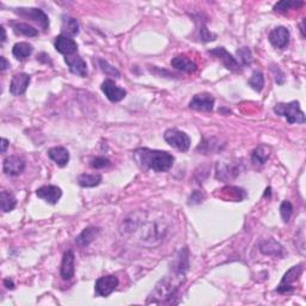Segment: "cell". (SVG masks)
Returning a JSON list of instances; mask_svg holds the SVG:
<instances>
[{
  "label": "cell",
  "instance_id": "52a82bcc",
  "mask_svg": "<svg viewBox=\"0 0 306 306\" xmlns=\"http://www.w3.org/2000/svg\"><path fill=\"white\" fill-rule=\"evenodd\" d=\"M117 286H119V279L115 275H107V277L99 278L95 285L96 294H98L99 297H108L116 290Z\"/></svg>",
  "mask_w": 306,
  "mask_h": 306
},
{
  "label": "cell",
  "instance_id": "30bf717a",
  "mask_svg": "<svg viewBox=\"0 0 306 306\" xmlns=\"http://www.w3.org/2000/svg\"><path fill=\"white\" fill-rule=\"evenodd\" d=\"M290 30L285 28V26H277L269 33V42L275 48L285 49L288 46V43H290Z\"/></svg>",
  "mask_w": 306,
  "mask_h": 306
},
{
  "label": "cell",
  "instance_id": "5bb4252c",
  "mask_svg": "<svg viewBox=\"0 0 306 306\" xmlns=\"http://www.w3.org/2000/svg\"><path fill=\"white\" fill-rule=\"evenodd\" d=\"M54 47L58 50L59 53L63 54V55H73L78 50V45L73 39L69 38L65 35H59L55 38V42H54Z\"/></svg>",
  "mask_w": 306,
  "mask_h": 306
},
{
  "label": "cell",
  "instance_id": "ab89813d",
  "mask_svg": "<svg viewBox=\"0 0 306 306\" xmlns=\"http://www.w3.org/2000/svg\"><path fill=\"white\" fill-rule=\"evenodd\" d=\"M4 285L6 288H9V290H13V288H15V284H13V281L11 280V279H5Z\"/></svg>",
  "mask_w": 306,
  "mask_h": 306
},
{
  "label": "cell",
  "instance_id": "f546056e",
  "mask_svg": "<svg viewBox=\"0 0 306 306\" xmlns=\"http://www.w3.org/2000/svg\"><path fill=\"white\" fill-rule=\"evenodd\" d=\"M249 85L251 89H254L256 92H261L262 89L264 86V76L261 71H255L251 76V78L249 79Z\"/></svg>",
  "mask_w": 306,
  "mask_h": 306
},
{
  "label": "cell",
  "instance_id": "4316f807",
  "mask_svg": "<svg viewBox=\"0 0 306 306\" xmlns=\"http://www.w3.org/2000/svg\"><path fill=\"white\" fill-rule=\"evenodd\" d=\"M270 157V149L265 145H260L254 150L253 154H251V160L255 164H264L265 161Z\"/></svg>",
  "mask_w": 306,
  "mask_h": 306
},
{
  "label": "cell",
  "instance_id": "4fadbf2b",
  "mask_svg": "<svg viewBox=\"0 0 306 306\" xmlns=\"http://www.w3.org/2000/svg\"><path fill=\"white\" fill-rule=\"evenodd\" d=\"M30 80H31V78L26 73H17V75L12 77L11 84H10V93L12 96L23 95L28 89Z\"/></svg>",
  "mask_w": 306,
  "mask_h": 306
},
{
  "label": "cell",
  "instance_id": "6da1fadb",
  "mask_svg": "<svg viewBox=\"0 0 306 306\" xmlns=\"http://www.w3.org/2000/svg\"><path fill=\"white\" fill-rule=\"evenodd\" d=\"M184 281H186V271L174 268L170 275L158 282L146 302L147 304H176L174 298H180L177 295Z\"/></svg>",
  "mask_w": 306,
  "mask_h": 306
},
{
  "label": "cell",
  "instance_id": "603a6c76",
  "mask_svg": "<svg viewBox=\"0 0 306 306\" xmlns=\"http://www.w3.org/2000/svg\"><path fill=\"white\" fill-rule=\"evenodd\" d=\"M261 253L264 255H269V256L281 257L282 254H284V248H282L278 242L269 240L261 244Z\"/></svg>",
  "mask_w": 306,
  "mask_h": 306
},
{
  "label": "cell",
  "instance_id": "cb8c5ba5",
  "mask_svg": "<svg viewBox=\"0 0 306 306\" xmlns=\"http://www.w3.org/2000/svg\"><path fill=\"white\" fill-rule=\"evenodd\" d=\"M10 25L12 26L13 31L17 35L28 36V38H35L39 35L38 29H35L33 26L26 24V23H19V22H11Z\"/></svg>",
  "mask_w": 306,
  "mask_h": 306
},
{
  "label": "cell",
  "instance_id": "9a60e30c",
  "mask_svg": "<svg viewBox=\"0 0 306 306\" xmlns=\"http://www.w3.org/2000/svg\"><path fill=\"white\" fill-rule=\"evenodd\" d=\"M65 62L69 66L71 73L77 75L79 77H86L87 76V65L82 56L79 55H67L65 58Z\"/></svg>",
  "mask_w": 306,
  "mask_h": 306
},
{
  "label": "cell",
  "instance_id": "ba28073f",
  "mask_svg": "<svg viewBox=\"0 0 306 306\" xmlns=\"http://www.w3.org/2000/svg\"><path fill=\"white\" fill-rule=\"evenodd\" d=\"M100 89L104 92V95L107 96V98L113 103H117L120 100H122L124 97L127 96V91L122 87L117 86L115 82L112 79H106L100 85Z\"/></svg>",
  "mask_w": 306,
  "mask_h": 306
},
{
  "label": "cell",
  "instance_id": "7c38bea8",
  "mask_svg": "<svg viewBox=\"0 0 306 306\" xmlns=\"http://www.w3.org/2000/svg\"><path fill=\"white\" fill-rule=\"evenodd\" d=\"M25 170V161L18 156H9L3 163V171L10 176H18Z\"/></svg>",
  "mask_w": 306,
  "mask_h": 306
},
{
  "label": "cell",
  "instance_id": "836d02e7",
  "mask_svg": "<svg viewBox=\"0 0 306 306\" xmlns=\"http://www.w3.org/2000/svg\"><path fill=\"white\" fill-rule=\"evenodd\" d=\"M292 213H293V206H292V203L290 201H284L280 206V214L282 220H284L285 223H288L292 217Z\"/></svg>",
  "mask_w": 306,
  "mask_h": 306
},
{
  "label": "cell",
  "instance_id": "7a4b0ae2",
  "mask_svg": "<svg viewBox=\"0 0 306 306\" xmlns=\"http://www.w3.org/2000/svg\"><path fill=\"white\" fill-rule=\"evenodd\" d=\"M134 157L143 166L156 173H165L174 165L175 157L166 151L139 149L134 152Z\"/></svg>",
  "mask_w": 306,
  "mask_h": 306
},
{
  "label": "cell",
  "instance_id": "83f0119b",
  "mask_svg": "<svg viewBox=\"0 0 306 306\" xmlns=\"http://www.w3.org/2000/svg\"><path fill=\"white\" fill-rule=\"evenodd\" d=\"M0 203H2V211L8 213V212L15 210L17 200L12 193H10L8 190H3L2 194H0Z\"/></svg>",
  "mask_w": 306,
  "mask_h": 306
},
{
  "label": "cell",
  "instance_id": "ac0fdd59",
  "mask_svg": "<svg viewBox=\"0 0 306 306\" xmlns=\"http://www.w3.org/2000/svg\"><path fill=\"white\" fill-rule=\"evenodd\" d=\"M240 175V169L238 165H233V164H227V163H218L217 165V180L221 181H227L232 180L236 176Z\"/></svg>",
  "mask_w": 306,
  "mask_h": 306
},
{
  "label": "cell",
  "instance_id": "3957f363",
  "mask_svg": "<svg viewBox=\"0 0 306 306\" xmlns=\"http://www.w3.org/2000/svg\"><path fill=\"white\" fill-rule=\"evenodd\" d=\"M274 113L279 116H284L290 124L305 123V115L300 109V104L297 100L290 103H278L274 107Z\"/></svg>",
  "mask_w": 306,
  "mask_h": 306
},
{
  "label": "cell",
  "instance_id": "d6a6232c",
  "mask_svg": "<svg viewBox=\"0 0 306 306\" xmlns=\"http://www.w3.org/2000/svg\"><path fill=\"white\" fill-rule=\"evenodd\" d=\"M98 62H99L100 70H102L107 76L115 77V78H120V72H119V71H117L114 66L110 65L109 62L106 61V60H103V59H99Z\"/></svg>",
  "mask_w": 306,
  "mask_h": 306
},
{
  "label": "cell",
  "instance_id": "1f68e13d",
  "mask_svg": "<svg viewBox=\"0 0 306 306\" xmlns=\"http://www.w3.org/2000/svg\"><path fill=\"white\" fill-rule=\"evenodd\" d=\"M237 56L238 59H240V61L242 65L244 67L250 66L251 63H253V53H251V50L248 48V47H242L237 50Z\"/></svg>",
  "mask_w": 306,
  "mask_h": 306
},
{
  "label": "cell",
  "instance_id": "9c48e42d",
  "mask_svg": "<svg viewBox=\"0 0 306 306\" xmlns=\"http://www.w3.org/2000/svg\"><path fill=\"white\" fill-rule=\"evenodd\" d=\"M208 54L212 56H214V58L219 59L227 70L232 71V72H241L240 62H238L237 60L224 48V47H218V48L212 49L208 52Z\"/></svg>",
  "mask_w": 306,
  "mask_h": 306
},
{
  "label": "cell",
  "instance_id": "f1b7e54d",
  "mask_svg": "<svg viewBox=\"0 0 306 306\" xmlns=\"http://www.w3.org/2000/svg\"><path fill=\"white\" fill-rule=\"evenodd\" d=\"M220 150L219 141L215 138H210V139H205L202 143L200 144V146L197 147L196 151H201L203 154H210Z\"/></svg>",
  "mask_w": 306,
  "mask_h": 306
},
{
  "label": "cell",
  "instance_id": "e0dca14e",
  "mask_svg": "<svg viewBox=\"0 0 306 306\" xmlns=\"http://www.w3.org/2000/svg\"><path fill=\"white\" fill-rule=\"evenodd\" d=\"M75 254L72 250H67L62 256L60 274L63 280H71L75 277Z\"/></svg>",
  "mask_w": 306,
  "mask_h": 306
},
{
  "label": "cell",
  "instance_id": "d6986e66",
  "mask_svg": "<svg viewBox=\"0 0 306 306\" xmlns=\"http://www.w3.org/2000/svg\"><path fill=\"white\" fill-rule=\"evenodd\" d=\"M171 66L178 71H182L186 73H194L197 70L196 63L190 60L186 55H177L171 60Z\"/></svg>",
  "mask_w": 306,
  "mask_h": 306
},
{
  "label": "cell",
  "instance_id": "f35d334b",
  "mask_svg": "<svg viewBox=\"0 0 306 306\" xmlns=\"http://www.w3.org/2000/svg\"><path fill=\"white\" fill-rule=\"evenodd\" d=\"M0 62H2V66H0V67H2L3 72H4L6 69H9V67H10V62L4 58V56H2V58H0Z\"/></svg>",
  "mask_w": 306,
  "mask_h": 306
},
{
  "label": "cell",
  "instance_id": "7402d4cb",
  "mask_svg": "<svg viewBox=\"0 0 306 306\" xmlns=\"http://www.w3.org/2000/svg\"><path fill=\"white\" fill-rule=\"evenodd\" d=\"M62 35L65 36H76L79 32V23L75 17H71L67 15L62 16V24H61Z\"/></svg>",
  "mask_w": 306,
  "mask_h": 306
},
{
  "label": "cell",
  "instance_id": "8d00e7d4",
  "mask_svg": "<svg viewBox=\"0 0 306 306\" xmlns=\"http://www.w3.org/2000/svg\"><path fill=\"white\" fill-rule=\"evenodd\" d=\"M271 71H273L274 76H275V82H277L279 85H282L285 83V75L284 72L279 69V66H273L271 67Z\"/></svg>",
  "mask_w": 306,
  "mask_h": 306
},
{
  "label": "cell",
  "instance_id": "8fae6325",
  "mask_svg": "<svg viewBox=\"0 0 306 306\" xmlns=\"http://www.w3.org/2000/svg\"><path fill=\"white\" fill-rule=\"evenodd\" d=\"M214 97L211 93L203 92L199 93V95H195L193 99L190 100L189 108L194 110H199V112H207L210 113L213 110L214 107Z\"/></svg>",
  "mask_w": 306,
  "mask_h": 306
},
{
  "label": "cell",
  "instance_id": "2e32d148",
  "mask_svg": "<svg viewBox=\"0 0 306 306\" xmlns=\"http://www.w3.org/2000/svg\"><path fill=\"white\" fill-rule=\"evenodd\" d=\"M36 195L40 199L45 200L50 205H55L61 197L62 191L56 186H43L36 190Z\"/></svg>",
  "mask_w": 306,
  "mask_h": 306
},
{
  "label": "cell",
  "instance_id": "60d3db41",
  "mask_svg": "<svg viewBox=\"0 0 306 306\" xmlns=\"http://www.w3.org/2000/svg\"><path fill=\"white\" fill-rule=\"evenodd\" d=\"M9 144H10L9 140L5 139V138H3V139H2V152L3 153H5V151H6V149H8Z\"/></svg>",
  "mask_w": 306,
  "mask_h": 306
},
{
  "label": "cell",
  "instance_id": "ffe728a7",
  "mask_svg": "<svg viewBox=\"0 0 306 306\" xmlns=\"http://www.w3.org/2000/svg\"><path fill=\"white\" fill-rule=\"evenodd\" d=\"M48 157L52 159L53 161H55L56 164L60 167L66 166L70 161V153L67 149L62 146H56V147H52V149L48 150Z\"/></svg>",
  "mask_w": 306,
  "mask_h": 306
},
{
  "label": "cell",
  "instance_id": "b9f144b4",
  "mask_svg": "<svg viewBox=\"0 0 306 306\" xmlns=\"http://www.w3.org/2000/svg\"><path fill=\"white\" fill-rule=\"evenodd\" d=\"M0 29H2V33H3V36H2V43H4L5 41H6V31H5V28L4 26H0Z\"/></svg>",
  "mask_w": 306,
  "mask_h": 306
},
{
  "label": "cell",
  "instance_id": "74e56055",
  "mask_svg": "<svg viewBox=\"0 0 306 306\" xmlns=\"http://www.w3.org/2000/svg\"><path fill=\"white\" fill-rule=\"evenodd\" d=\"M203 200V195L201 194V191H194L189 197V205H196L201 203Z\"/></svg>",
  "mask_w": 306,
  "mask_h": 306
},
{
  "label": "cell",
  "instance_id": "d4e9b609",
  "mask_svg": "<svg viewBox=\"0 0 306 306\" xmlns=\"http://www.w3.org/2000/svg\"><path fill=\"white\" fill-rule=\"evenodd\" d=\"M32 50H33V48L30 43L19 42V43H16V45L13 46L12 54L16 59L23 61V60H25L26 58H29V56L31 55Z\"/></svg>",
  "mask_w": 306,
  "mask_h": 306
},
{
  "label": "cell",
  "instance_id": "277c9868",
  "mask_svg": "<svg viewBox=\"0 0 306 306\" xmlns=\"http://www.w3.org/2000/svg\"><path fill=\"white\" fill-rule=\"evenodd\" d=\"M164 139L170 146L177 149L181 152H187L190 147V138L182 130L170 128L164 133Z\"/></svg>",
  "mask_w": 306,
  "mask_h": 306
},
{
  "label": "cell",
  "instance_id": "5b68a950",
  "mask_svg": "<svg viewBox=\"0 0 306 306\" xmlns=\"http://www.w3.org/2000/svg\"><path fill=\"white\" fill-rule=\"evenodd\" d=\"M15 13L21 17H24V18H28L30 21L38 23V24L42 28V30H45V31H47V30L49 29V18L41 9L21 8V9H16Z\"/></svg>",
  "mask_w": 306,
  "mask_h": 306
},
{
  "label": "cell",
  "instance_id": "d590c367",
  "mask_svg": "<svg viewBox=\"0 0 306 306\" xmlns=\"http://www.w3.org/2000/svg\"><path fill=\"white\" fill-rule=\"evenodd\" d=\"M90 165H91L93 169H103V167L110 165V160L104 157H96L90 161Z\"/></svg>",
  "mask_w": 306,
  "mask_h": 306
},
{
  "label": "cell",
  "instance_id": "8992f818",
  "mask_svg": "<svg viewBox=\"0 0 306 306\" xmlns=\"http://www.w3.org/2000/svg\"><path fill=\"white\" fill-rule=\"evenodd\" d=\"M302 270V264H298L292 267L290 270L287 271L282 278V280L280 282V285L278 286L277 291L279 293H290V292L293 291V284L299 280V278L301 277Z\"/></svg>",
  "mask_w": 306,
  "mask_h": 306
},
{
  "label": "cell",
  "instance_id": "e575fe53",
  "mask_svg": "<svg viewBox=\"0 0 306 306\" xmlns=\"http://www.w3.org/2000/svg\"><path fill=\"white\" fill-rule=\"evenodd\" d=\"M197 31H199L200 41H202V42H211V41H214V40L217 39V35L212 33L205 24H201L199 26V29H197Z\"/></svg>",
  "mask_w": 306,
  "mask_h": 306
},
{
  "label": "cell",
  "instance_id": "484cf974",
  "mask_svg": "<svg viewBox=\"0 0 306 306\" xmlns=\"http://www.w3.org/2000/svg\"><path fill=\"white\" fill-rule=\"evenodd\" d=\"M78 184L83 188H93L99 186L102 182V176L98 174L95 175H89V174H83L78 177Z\"/></svg>",
  "mask_w": 306,
  "mask_h": 306
},
{
  "label": "cell",
  "instance_id": "4dcf8cb0",
  "mask_svg": "<svg viewBox=\"0 0 306 306\" xmlns=\"http://www.w3.org/2000/svg\"><path fill=\"white\" fill-rule=\"evenodd\" d=\"M304 3L302 2H295V0H287V2H280L278 3V4L274 5V11L277 12H287L290 11V10L292 9H295V8H299V6H301Z\"/></svg>",
  "mask_w": 306,
  "mask_h": 306
},
{
  "label": "cell",
  "instance_id": "44dd1931",
  "mask_svg": "<svg viewBox=\"0 0 306 306\" xmlns=\"http://www.w3.org/2000/svg\"><path fill=\"white\" fill-rule=\"evenodd\" d=\"M99 232H100L99 227H95V226L86 227L85 230H84L82 233L76 238V243L82 248L87 247V245L91 244L92 242L98 237Z\"/></svg>",
  "mask_w": 306,
  "mask_h": 306
}]
</instances>
